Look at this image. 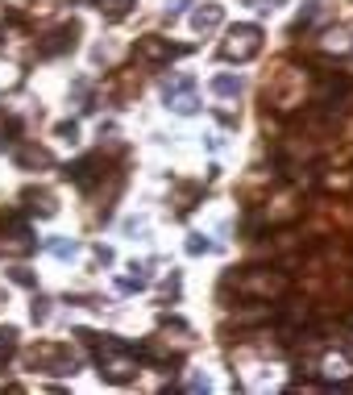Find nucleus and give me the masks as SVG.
<instances>
[{
  "instance_id": "obj_1",
  "label": "nucleus",
  "mask_w": 353,
  "mask_h": 395,
  "mask_svg": "<svg viewBox=\"0 0 353 395\" xmlns=\"http://www.w3.org/2000/svg\"><path fill=\"white\" fill-rule=\"evenodd\" d=\"M254 50H258V30H250V25H245V30H233L229 42H224V54H241V58H245V54H254Z\"/></svg>"
},
{
  "instance_id": "obj_2",
  "label": "nucleus",
  "mask_w": 353,
  "mask_h": 395,
  "mask_svg": "<svg viewBox=\"0 0 353 395\" xmlns=\"http://www.w3.org/2000/svg\"><path fill=\"white\" fill-rule=\"evenodd\" d=\"M212 88L221 92V96H237V92H241V80H233V75H217Z\"/></svg>"
}]
</instances>
